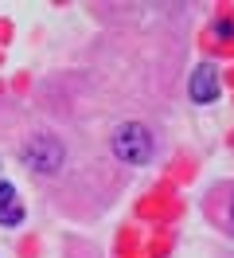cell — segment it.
<instances>
[{"mask_svg": "<svg viewBox=\"0 0 234 258\" xmlns=\"http://www.w3.org/2000/svg\"><path fill=\"white\" fill-rule=\"evenodd\" d=\"M113 153H117L125 164H144L152 157V137H148V129L137 125V121L121 125L113 133Z\"/></svg>", "mask_w": 234, "mask_h": 258, "instance_id": "cell-1", "label": "cell"}, {"mask_svg": "<svg viewBox=\"0 0 234 258\" xmlns=\"http://www.w3.org/2000/svg\"><path fill=\"white\" fill-rule=\"evenodd\" d=\"M24 164L35 168V172H55L62 164V145L55 137H35L24 145Z\"/></svg>", "mask_w": 234, "mask_h": 258, "instance_id": "cell-2", "label": "cell"}, {"mask_svg": "<svg viewBox=\"0 0 234 258\" xmlns=\"http://www.w3.org/2000/svg\"><path fill=\"white\" fill-rule=\"evenodd\" d=\"M191 98H195V102H215L218 98L215 67H199V71H195V79H191Z\"/></svg>", "mask_w": 234, "mask_h": 258, "instance_id": "cell-3", "label": "cell"}, {"mask_svg": "<svg viewBox=\"0 0 234 258\" xmlns=\"http://www.w3.org/2000/svg\"><path fill=\"white\" fill-rule=\"evenodd\" d=\"M24 219V208H20V196H16V188L8 184V180H0V223L12 227Z\"/></svg>", "mask_w": 234, "mask_h": 258, "instance_id": "cell-4", "label": "cell"}, {"mask_svg": "<svg viewBox=\"0 0 234 258\" xmlns=\"http://www.w3.org/2000/svg\"><path fill=\"white\" fill-rule=\"evenodd\" d=\"M230 227H234V204H230Z\"/></svg>", "mask_w": 234, "mask_h": 258, "instance_id": "cell-5", "label": "cell"}]
</instances>
